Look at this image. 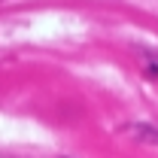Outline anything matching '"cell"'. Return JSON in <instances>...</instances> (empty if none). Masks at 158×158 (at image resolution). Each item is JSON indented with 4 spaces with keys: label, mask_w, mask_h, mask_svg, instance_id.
<instances>
[{
    "label": "cell",
    "mask_w": 158,
    "mask_h": 158,
    "mask_svg": "<svg viewBox=\"0 0 158 158\" xmlns=\"http://www.w3.org/2000/svg\"><path fill=\"white\" fill-rule=\"evenodd\" d=\"M128 137H134L137 143H158V125H146V122H131L122 128Z\"/></svg>",
    "instance_id": "cell-1"
}]
</instances>
